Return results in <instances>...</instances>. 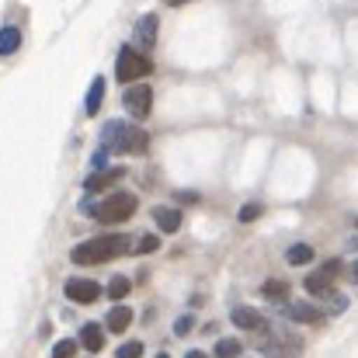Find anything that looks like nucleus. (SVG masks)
<instances>
[{
    "mask_svg": "<svg viewBox=\"0 0 358 358\" xmlns=\"http://www.w3.org/2000/svg\"><path fill=\"white\" fill-rule=\"evenodd\" d=\"M129 250H132V240L125 234H105V237H91L84 243H77L70 250V261L73 264H101V261H115Z\"/></svg>",
    "mask_w": 358,
    "mask_h": 358,
    "instance_id": "obj_1",
    "label": "nucleus"
},
{
    "mask_svg": "<svg viewBox=\"0 0 358 358\" xmlns=\"http://www.w3.org/2000/svg\"><path fill=\"white\" fill-rule=\"evenodd\" d=\"M101 143L112 153H146L150 150V136L136 125H125V122H108L101 129Z\"/></svg>",
    "mask_w": 358,
    "mask_h": 358,
    "instance_id": "obj_2",
    "label": "nucleus"
},
{
    "mask_svg": "<svg viewBox=\"0 0 358 358\" xmlns=\"http://www.w3.org/2000/svg\"><path fill=\"white\" fill-rule=\"evenodd\" d=\"M153 73V63L136 49V45H122L119 49V63H115V77H119V84H139L143 77H150Z\"/></svg>",
    "mask_w": 358,
    "mask_h": 358,
    "instance_id": "obj_3",
    "label": "nucleus"
},
{
    "mask_svg": "<svg viewBox=\"0 0 358 358\" xmlns=\"http://www.w3.org/2000/svg\"><path fill=\"white\" fill-rule=\"evenodd\" d=\"M136 206L139 202H136L132 192H112V195H105L94 206V220H101V223H125V220H132Z\"/></svg>",
    "mask_w": 358,
    "mask_h": 358,
    "instance_id": "obj_4",
    "label": "nucleus"
},
{
    "mask_svg": "<svg viewBox=\"0 0 358 358\" xmlns=\"http://www.w3.org/2000/svg\"><path fill=\"white\" fill-rule=\"evenodd\" d=\"M122 108H125L132 119H146L150 108H153V87H146V84H132V87L122 94Z\"/></svg>",
    "mask_w": 358,
    "mask_h": 358,
    "instance_id": "obj_5",
    "label": "nucleus"
},
{
    "mask_svg": "<svg viewBox=\"0 0 358 358\" xmlns=\"http://www.w3.org/2000/svg\"><path fill=\"white\" fill-rule=\"evenodd\" d=\"M338 271H341V261H327L320 271L306 275V282H303V285H306V292H310V296H331Z\"/></svg>",
    "mask_w": 358,
    "mask_h": 358,
    "instance_id": "obj_6",
    "label": "nucleus"
},
{
    "mask_svg": "<svg viewBox=\"0 0 358 358\" xmlns=\"http://www.w3.org/2000/svg\"><path fill=\"white\" fill-rule=\"evenodd\" d=\"M63 292H66V299H70V303L91 306V303H98L101 285H98V282H91V278H66V282H63Z\"/></svg>",
    "mask_w": 358,
    "mask_h": 358,
    "instance_id": "obj_7",
    "label": "nucleus"
},
{
    "mask_svg": "<svg viewBox=\"0 0 358 358\" xmlns=\"http://www.w3.org/2000/svg\"><path fill=\"white\" fill-rule=\"evenodd\" d=\"M125 174H129L125 167H108V171H94V174H91V178L84 181V192H87V195H94V192H108V188H112V185H115L119 178H125Z\"/></svg>",
    "mask_w": 358,
    "mask_h": 358,
    "instance_id": "obj_8",
    "label": "nucleus"
},
{
    "mask_svg": "<svg viewBox=\"0 0 358 358\" xmlns=\"http://www.w3.org/2000/svg\"><path fill=\"white\" fill-rule=\"evenodd\" d=\"M230 320L237 324L240 331H257V334H264V331H268V320H264L257 310H250V306H234Z\"/></svg>",
    "mask_w": 358,
    "mask_h": 358,
    "instance_id": "obj_9",
    "label": "nucleus"
},
{
    "mask_svg": "<svg viewBox=\"0 0 358 358\" xmlns=\"http://www.w3.org/2000/svg\"><path fill=\"white\" fill-rule=\"evenodd\" d=\"M285 317L296 320V324H320L324 320V310H317L313 303H289L285 306Z\"/></svg>",
    "mask_w": 358,
    "mask_h": 358,
    "instance_id": "obj_10",
    "label": "nucleus"
},
{
    "mask_svg": "<svg viewBox=\"0 0 358 358\" xmlns=\"http://www.w3.org/2000/svg\"><path fill=\"white\" fill-rule=\"evenodd\" d=\"M157 14H143L139 21H136V42L143 45V49H150L153 42H157Z\"/></svg>",
    "mask_w": 358,
    "mask_h": 358,
    "instance_id": "obj_11",
    "label": "nucleus"
},
{
    "mask_svg": "<svg viewBox=\"0 0 358 358\" xmlns=\"http://www.w3.org/2000/svg\"><path fill=\"white\" fill-rule=\"evenodd\" d=\"M77 345H84L87 352H101V348H105V327H101V324H84Z\"/></svg>",
    "mask_w": 358,
    "mask_h": 358,
    "instance_id": "obj_12",
    "label": "nucleus"
},
{
    "mask_svg": "<svg viewBox=\"0 0 358 358\" xmlns=\"http://www.w3.org/2000/svg\"><path fill=\"white\" fill-rule=\"evenodd\" d=\"M101 101H105V77H94L91 80V91H87V101H84V115H98L101 112Z\"/></svg>",
    "mask_w": 358,
    "mask_h": 358,
    "instance_id": "obj_13",
    "label": "nucleus"
},
{
    "mask_svg": "<svg viewBox=\"0 0 358 358\" xmlns=\"http://www.w3.org/2000/svg\"><path fill=\"white\" fill-rule=\"evenodd\" d=\"M153 220H157V227H160L164 234H178V230H181V213H178V209L157 206V209H153Z\"/></svg>",
    "mask_w": 358,
    "mask_h": 358,
    "instance_id": "obj_14",
    "label": "nucleus"
},
{
    "mask_svg": "<svg viewBox=\"0 0 358 358\" xmlns=\"http://www.w3.org/2000/svg\"><path fill=\"white\" fill-rule=\"evenodd\" d=\"M21 28H14V24H3L0 28V56H14L17 49H21Z\"/></svg>",
    "mask_w": 358,
    "mask_h": 358,
    "instance_id": "obj_15",
    "label": "nucleus"
},
{
    "mask_svg": "<svg viewBox=\"0 0 358 358\" xmlns=\"http://www.w3.org/2000/svg\"><path fill=\"white\" fill-rule=\"evenodd\" d=\"M129 324H132V310L129 306H112L108 310V334H122V331H129Z\"/></svg>",
    "mask_w": 358,
    "mask_h": 358,
    "instance_id": "obj_16",
    "label": "nucleus"
},
{
    "mask_svg": "<svg viewBox=\"0 0 358 358\" xmlns=\"http://www.w3.org/2000/svg\"><path fill=\"white\" fill-rule=\"evenodd\" d=\"M261 292H264V299H271V303H285V299H289V285L278 282V278H268V282L261 285Z\"/></svg>",
    "mask_w": 358,
    "mask_h": 358,
    "instance_id": "obj_17",
    "label": "nucleus"
},
{
    "mask_svg": "<svg viewBox=\"0 0 358 358\" xmlns=\"http://www.w3.org/2000/svg\"><path fill=\"white\" fill-rule=\"evenodd\" d=\"M285 261H289V264H310V261H313V247H310V243H292V247L285 250Z\"/></svg>",
    "mask_w": 358,
    "mask_h": 358,
    "instance_id": "obj_18",
    "label": "nucleus"
},
{
    "mask_svg": "<svg viewBox=\"0 0 358 358\" xmlns=\"http://www.w3.org/2000/svg\"><path fill=\"white\" fill-rule=\"evenodd\" d=\"M240 341H234V338H223V341H216V348H213V355L216 358H240Z\"/></svg>",
    "mask_w": 358,
    "mask_h": 358,
    "instance_id": "obj_19",
    "label": "nucleus"
},
{
    "mask_svg": "<svg viewBox=\"0 0 358 358\" xmlns=\"http://www.w3.org/2000/svg\"><path fill=\"white\" fill-rule=\"evenodd\" d=\"M132 292V282L125 278V275H115L112 282H108V299H125Z\"/></svg>",
    "mask_w": 358,
    "mask_h": 358,
    "instance_id": "obj_20",
    "label": "nucleus"
},
{
    "mask_svg": "<svg viewBox=\"0 0 358 358\" xmlns=\"http://www.w3.org/2000/svg\"><path fill=\"white\" fill-rule=\"evenodd\" d=\"M139 355H143V341H125L115 352V358H139Z\"/></svg>",
    "mask_w": 358,
    "mask_h": 358,
    "instance_id": "obj_21",
    "label": "nucleus"
},
{
    "mask_svg": "<svg viewBox=\"0 0 358 358\" xmlns=\"http://www.w3.org/2000/svg\"><path fill=\"white\" fill-rule=\"evenodd\" d=\"M73 355H77V341H59L52 348V358H73Z\"/></svg>",
    "mask_w": 358,
    "mask_h": 358,
    "instance_id": "obj_22",
    "label": "nucleus"
},
{
    "mask_svg": "<svg viewBox=\"0 0 358 358\" xmlns=\"http://www.w3.org/2000/svg\"><path fill=\"white\" fill-rule=\"evenodd\" d=\"M257 216H261V206H243V209L237 213L240 223H250V220H257Z\"/></svg>",
    "mask_w": 358,
    "mask_h": 358,
    "instance_id": "obj_23",
    "label": "nucleus"
},
{
    "mask_svg": "<svg viewBox=\"0 0 358 358\" xmlns=\"http://www.w3.org/2000/svg\"><path fill=\"white\" fill-rule=\"evenodd\" d=\"M157 247H160V240L157 237H143L139 243H136V250H139V254H153Z\"/></svg>",
    "mask_w": 358,
    "mask_h": 358,
    "instance_id": "obj_24",
    "label": "nucleus"
},
{
    "mask_svg": "<svg viewBox=\"0 0 358 358\" xmlns=\"http://www.w3.org/2000/svg\"><path fill=\"white\" fill-rule=\"evenodd\" d=\"M192 324H195L192 317H181V320L174 324V334H188V331H192Z\"/></svg>",
    "mask_w": 358,
    "mask_h": 358,
    "instance_id": "obj_25",
    "label": "nucleus"
},
{
    "mask_svg": "<svg viewBox=\"0 0 358 358\" xmlns=\"http://www.w3.org/2000/svg\"><path fill=\"white\" fill-rule=\"evenodd\" d=\"M185 358H209V355H206V352H188Z\"/></svg>",
    "mask_w": 358,
    "mask_h": 358,
    "instance_id": "obj_26",
    "label": "nucleus"
},
{
    "mask_svg": "<svg viewBox=\"0 0 358 358\" xmlns=\"http://www.w3.org/2000/svg\"><path fill=\"white\" fill-rule=\"evenodd\" d=\"M352 278H355V282H358V261H355V268H352Z\"/></svg>",
    "mask_w": 358,
    "mask_h": 358,
    "instance_id": "obj_27",
    "label": "nucleus"
},
{
    "mask_svg": "<svg viewBox=\"0 0 358 358\" xmlns=\"http://www.w3.org/2000/svg\"><path fill=\"white\" fill-rule=\"evenodd\" d=\"M157 358H171V355H167V352H160V355H157Z\"/></svg>",
    "mask_w": 358,
    "mask_h": 358,
    "instance_id": "obj_28",
    "label": "nucleus"
}]
</instances>
